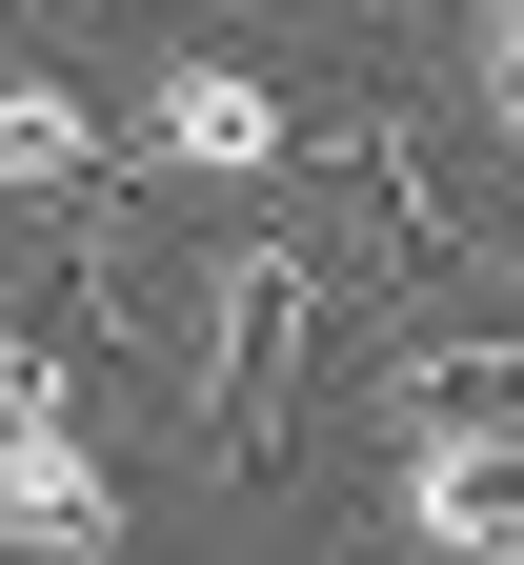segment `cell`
I'll use <instances>...</instances> for the list:
<instances>
[{
	"label": "cell",
	"mask_w": 524,
	"mask_h": 565,
	"mask_svg": "<svg viewBox=\"0 0 524 565\" xmlns=\"http://www.w3.org/2000/svg\"><path fill=\"white\" fill-rule=\"evenodd\" d=\"M323 343H343V243L303 223V202H222V223L182 243V303H162V384H182V424H202L222 484L282 465Z\"/></svg>",
	"instance_id": "6da1fadb"
},
{
	"label": "cell",
	"mask_w": 524,
	"mask_h": 565,
	"mask_svg": "<svg viewBox=\"0 0 524 565\" xmlns=\"http://www.w3.org/2000/svg\"><path fill=\"white\" fill-rule=\"evenodd\" d=\"M0 545L21 565H121V484H101V424H82V364L21 323V384H0Z\"/></svg>",
	"instance_id": "3957f363"
},
{
	"label": "cell",
	"mask_w": 524,
	"mask_h": 565,
	"mask_svg": "<svg viewBox=\"0 0 524 565\" xmlns=\"http://www.w3.org/2000/svg\"><path fill=\"white\" fill-rule=\"evenodd\" d=\"M121 141L162 182H202V202H282L303 182V102L263 82L222 21H182V41H141V82H121Z\"/></svg>",
	"instance_id": "7a4b0ae2"
},
{
	"label": "cell",
	"mask_w": 524,
	"mask_h": 565,
	"mask_svg": "<svg viewBox=\"0 0 524 565\" xmlns=\"http://www.w3.org/2000/svg\"><path fill=\"white\" fill-rule=\"evenodd\" d=\"M424 61H443V102L484 121V162L524 182V0H424Z\"/></svg>",
	"instance_id": "5b68a950"
},
{
	"label": "cell",
	"mask_w": 524,
	"mask_h": 565,
	"mask_svg": "<svg viewBox=\"0 0 524 565\" xmlns=\"http://www.w3.org/2000/svg\"><path fill=\"white\" fill-rule=\"evenodd\" d=\"M121 162H141V141H101V102L61 82V61H21V82H0V182H21L41 223H101Z\"/></svg>",
	"instance_id": "277c9868"
}]
</instances>
